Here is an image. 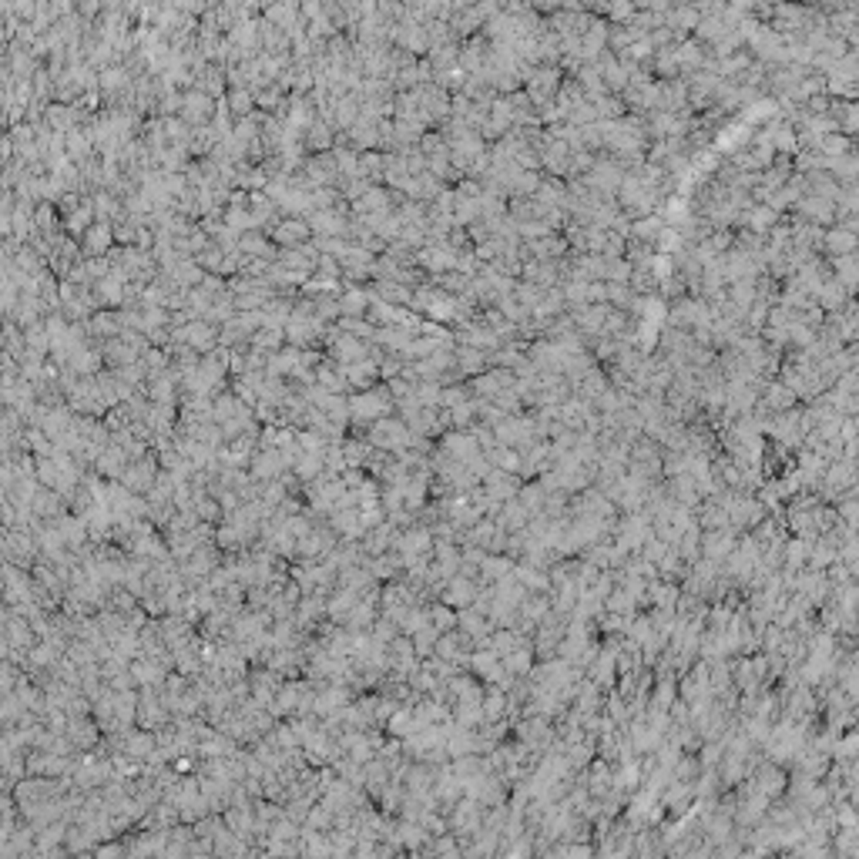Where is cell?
<instances>
[{"label":"cell","instance_id":"1","mask_svg":"<svg viewBox=\"0 0 859 859\" xmlns=\"http://www.w3.org/2000/svg\"><path fill=\"white\" fill-rule=\"evenodd\" d=\"M369 440H373L376 447H396V450L403 453V447H407V440H409V430L396 420H379L376 426H373Z\"/></svg>","mask_w":859,"mask_h":859},{"label":"cell","instance_id":"2","mask_svg":"<svg viewBox=\"0 0 859 859\" xmlns=\"http://www.w3.org/2000/svg\"><path fill=\"white\" fill-rule=\"evenodd\" d=\"M303 235H306V225H292V222H289L286 229H279V232H276V238H279V242H286V238H295V242H299Z\"/></svg>","mask_w":859,"mask_h":859}]
</instances>
